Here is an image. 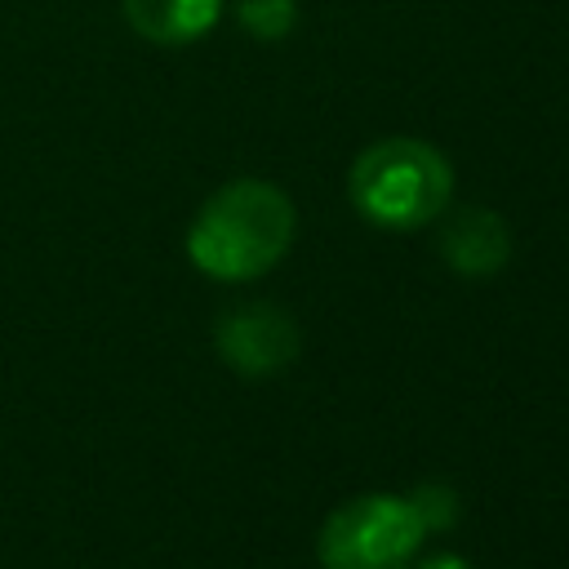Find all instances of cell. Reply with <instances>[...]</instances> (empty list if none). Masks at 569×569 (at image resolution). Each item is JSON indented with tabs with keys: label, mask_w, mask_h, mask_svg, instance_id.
I'll use <instances>...</instances> for the list:
<instances>
[{
	"label": "cell",
	"mask_w": 569,
	"mask_h": 569,
	"mask_svg": "<svg viewBox=\"0 0 569 569\" xmlns=\"http://www.w3.org/2000/svg\"><path fill=\"white\" fill-rule=\"evenodd\" d=\"M413 569H471L462 556H453V551H436V556H427V560H418Z\"/></svg>",
	"instance_id": "9"
},
{
	"label": "cell",
	"mask_w": 569,
	"mask_h": 569,
	"mask_svg": "<svg viewBox=\"0 0 569 569\" xmlns=\"http://www.w3.org/2000/svg\"><path fill=\"white\" fill-rule=\"evenodd\" d=\"M120 13L151 44H191L213 31L222 0H120Z\"/></svg>",
	"instance_id": "6"
},
{
	"label": "cell",
	"mask_w": 569,
	"mask_h": 569,
	"mask_svg": "<svg viewBox=\"0 0 569 569\" xmlns=\"http://www.w3.org/2000/svg\"><path fill=\"white\" fill-rule=\"evenodd\" d=\"M409 502H413V511H418V520H422V529L431 533V529H449L453 520H458V493L449 489V485H418L413 493H409Z\"/></svg>",
	"instance_id": "8"
},
{
	"label": "cell",
	"mask_w": 569,
	"mask_h": 569,
	"mask_svg": "<svg viewBox=\"0 0 569 569\" xmlns=\"http://www.w3.org/2000/svg\"><path fill=\"white\" fill-rule=\"evenodd\" d=\"M236 22L253 40H284L298 27V0H236Z\"/></svg>",
	"instance_id": "7"
},
{
	"label": "cell",
	"mask_w": 569,
	"mask_h": 569,
	"mask_svg": "<svg viewBox=\"0 0 569 569\" xmlns=\"http://www.w3.org/2000/svg\"><path fill=\"white\" fill-rule=\"evenodd\" d=\"M293 200L262 178L218 187L187 227V258L213 280H253L293 244Z\"/></svg>",
	"instance_id": "1"
},
{
	"label": "cell",
	"mask_w": 569,
	"mask_h": 569,
	"mask_svg": "<svg viewBox=\"0 0 569 569\" xmlns=\"http://www.w3.org/2000/svg\"><path fill=\"white\" fill-rule=\"evenodd\" d=\"M422 533L409 498L360 493L325 520L316 551L325 569H405L418 556Z\"/></svg>",
	"instance_id": "3"
},
{
	"label": "cell",
	"mask_w": 569,
	"mask_h": 569,
	"mask_svg": "<svg viewBox=\"0 0 569 569\" xmlns=\"http://www.w3.org/2000/svg\"><path fill=\"white\" fill-rule=\"evenodd\" d=\"M213 342H218V356L236 373L267 378L298 356V325L289 311H280L271 302H244L218 320Z\"/></svg>",
	"instance_id": "4"
},
{
	"label": "cell",
	"mask_w": 569,
	"mask_h": 569,
	"mask_svg": "<svg viewBox=\"0 0 569 569\" xmlns=\"http://www.w3.org/2000/svg\"><path fill=\"white\" fill-rule=\"evenodd\" d=\"M440 258L458 276H493L511 258V231L493 209L467 204L440 227Z\"/></svg>",
	"instance_id": "5"
},
{
	"label": "cell",
	"mask_w": 569,
	"mask_h": 569,
	"mask_svg": "<svg viewBox=\"0 0 569 569\" xmlns=\"http://www.w3.org/2000/svg\"><path fill=\"white\" fill-rule=\"evenodd\" d=\"M356 213L387 231H413L436 222L453 196V169L445 151L422 138H382L365 147L347 173Z\"/></svg>",
	"instance_id": "2"
}]
</instances>
